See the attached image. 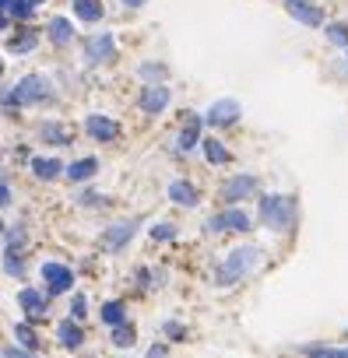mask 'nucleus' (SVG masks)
I'll return each instance as SVG.
<instances>
[{
	"mask_svg": "<svg viewBox=\"0 0 348 358\" xmlns=\"http://www.w3.org/2000/svg\"><path fill=\"white\" fill-rule=\"evenodd\" d=\"M250 229H253V218H250L239 204H225L222 211H215V215L204 222V232H208V236H225V232L243 236V232H250Z\"/></svg>",
	"mask_w": 348,
	"mask_h": 358,
	"instance_id": "obj_6",
	"label": "nucleus"
},
{
	"mask_svg": "<svg viewBox=\"0 0 348 358\" xmlns=\"http://www.w3.org/2000/svg\"><path fill=\"white\" fill-rule=\"evenodd\" d=\"M320 29H323V36H327L330 46H337V50L348 46V25H344V22H323Z\"/></svg>",
	"mask_w": 348,
	"mask_h": 358,
	"instance_id": "obj_33",
	"label": "nucleus"
},
{
	"mask_svg": "<svg viewBox=\"0 0 348 358\" xmlns=\"http://www.w3.org/2000/svg\"><path fill=\"white\" fill-rule=\"evenodd\" d=\"M85 137L95 141V144H116L123 137V127L106 113H88L85 116Z\"/></svg>",
	"mask_w": 348,
	"mask_h": 358,
	"instance_id": "obj_13",
	"label": "nucleus"
},
{
	"mask_svg": "<svg viewBox=\"0 0 348 358\" xmlns=\"http://www.w3.org/2000/svg\"><path fill=\"white\" fill-rule=\"evenodd\" d=\"M165 197H169V204H176V208H183V211H194L197 204H201V190H197V183H190V179H169V187H165Z\"/></svg>",
	"mask_w": 348,
	"mask_h": 358,
	"instance_id": "obj_18",
	"label": "nucleus"
},
{
	"mask_svg": "<svg viewBox=\"0 0 348 358\" xmlns=\"http://www.w3.org/2000/svg\"><path fill=\"white\" fill-rule=\"evenodd\" d=\"M4 229H8V222H4V218H0V239H4Z\"/></svg>",
	"mask_w": 348,
	"mask_h": 358,
	"instance_id": "obj_45",
	"label": "nucleus"
},
{
	"mask_svg": "<svg viewBox=\"0 0 348 358\" xmlns=\"http://www.w3.org/2000/svg\"><path fill=\"white\" fill-rule=\"evenodd\" d=\"M120 358H130V355H120Z\"/></svg>",
	"mask_w": 348,
	"mask_h": 358,
	"instance_id": "obj_49",
	"label": "nucleus"
},
{
	"mask_svg": "<svg viewBox=\"0 0 348 358\" xmlns=\"http://www.w3.org/2000/svg\"><path fill=\"white\" fill-rule=\"evenodd\" d=\"M46 39H50L57 50H67V46H74V43H78L74 18H67V15H57V18H50V22H46Z\"/></svg>",
	"mask_w": 348,
	"mask_h": 358,
	"instance_id": "obj_20",
	"label": "nucleus"
},
{
	"mask_svg": "<svg viewBox=\"0 0 348 358\" xmlns=\"http://www.w3.org/2000/svg\"><path fill=\"white\" fill-rule=\"evenodd\" d=\"M134 288H137L141 295L155 292V274H151V267H137V271H134Z\"/></svg>",
	"mask_w": 348,
	"mask_h": 358,
	"instance_id": "obj_36",
	"label": "nucleus"
},
{
	"mask_svg": "<svg viewBox=\"0 0 348 358\" xmlns=\"http://www.w3.org/2000/svg\"><path fill=\"white\" fill-rule=\"evenodd\" d=\"M299 218V204L292 194H260L257 197V222L271 232H292Z\"/></svg>",
	"mask_w": 348,
	"mask_h": 358,
	"instance_id": "obj_2",
	"label": "nucleus"
},
{
	"mask_svg": "<svg viewBox=\"0 0 348 358\" xmlns=\"http://www.w3.org/2000/svg\"><path fill=\"white\" fill-rule=\"evenodd\" d=\"M144 358H172V351H169V344H162V341H155V344H148V351H144Z\"/></svg>",
	"mask_w": 348,
	"mask_h": 358,
	"instance_id": "obj_40",
	"label": "nucleus"
},
{
	"mask_svg": "<svg viewBox=\"0 0 348 358\" xmlns=\"http://www.w3.org/2000/svg\"><path fill=\"white\" fill-rule=\"evenodd\" d=\"M74 208H81V211H102V208H109V197H106L102 190L81 183L78 194H74Z\"/></svg>",
	"mask_w": 348,
	"mask_h": 358,
	"instance_id": "obj_27",
	"label": "nucleus"
},
{
	"mask_svg": "<svg viewBox=\"0 0 348 358\" xmlns=\"http://www.w3.org/2000/svg\"><path fill=\"white\" fill-rule=\"evenodd\" d=\"M141 218H116V222H109L102 232H99V250L106 253V257H116V253H123L134 239H137V232H141Z\"/></svg>",
	"mask_w": 348,
	"mask_h": 358,
	"instance_id": "obj_4",
	"label": "nucleus"
},
{
	"mask_svg": "<svg viewBox=\"0 0 348 358\" xmlns=\"http://www.w3.org/2000/svg\"><path fill=\"white\" fill-rule=\"evenodd\" d=\"M201 137H204V116L201 113H183V123L176 130V137H172L169 151L176 155V158H187L201 148Z\"/></svg>",
	"mask_w": 348,
	"mask_h": 358,
	"instance_id": "obj_8",
	"label": "nucleus"
},
{
	"mask_svg": "<svg viewBox=\"0 0 348 358\" xmlns=\"http://www.w3.org/2000/svg\"><path fill=\"white\" fill-rule=\"evenodd\" d=\"M0 176H4V158H0Z\"/></svg>",
	"mask_w": 348,
	"mask_h": 358,
	"instance_id": "obj_47",
	"label": "nucleus"
},
{
	"mask_svg": "<svg viewBox=\"0 0 348 358\" xmlns=\"http://www.w3.org/2000/svg\"><path fill=\"white\" fill-rule=\"evenodd\" d=\"M29 239H32V232H29L25 222H8L4 239H0V250H25L29 253Z\"/></svg>",
	"mask_w": 348,
	"mask_h": 358,
	"instance_id": "obj_26",
	"label": "nucleus"
},
{
	"mask_svg": "<svg viewBox=\"0 0 348 358\" xmlns=\"http://www.w3.org/2000/svg\"><path fill=\"white\" fill-rule=\"evenodd\" d=\"M36 141L39 144H46V148H53V151H60V148H71L74 144V130L64 123V120H39L36 123Z\"/></svg>",
	"mask_w": 348,
	"mask_h": 358,
	"instance_id": "obj_14",
	"label": "nucleus"
},
{
	"mask_svg": "<svg viewBox=\"0 0 348 358\" xmlns=\"http://www.w3.org/2000/svg\"><path fill=\"white\" fill-rule=\"evenodd\" d=\"M8 25H11V18H8V15H4V11H0V32H4V29H8Z\"/></svg>",
	"mask_w": 348,
	"mask_h": 358,
	"instance_id": "obj_42",
	"label": "nucleus"
},
{
	"mask_svg": "<svg viewBox=\"0 0 348 358\" xmlns=\"http://www.w3.org/2000/svg\"><path fill=\"white\" fill-rule=\"evenodd\" d=\"M32 15H36V8L29 4V0H15V4L8 8V18L11 22H32Z\"/></svg>",
	"mask_w": 348,
	"mask_h": 358,
	"instance_id": "obj_37",
	"label": "nucleus"
},
{
	"mask_svg": "<svg viewBox=\"0 0 348 358\" xmlns=\"http://www.w3.org/2000/svg\"><path fill=\"white\" fill-rule=\"evenodd\" d=\"M18 309L25 313L29 323H39V320L50 316V309H53V295H50L43 285H22V288H18Z\"/></svg>",
	"mask_w": 348,
	"mask_h": 358,
	"instance_id": "obj_10",
	"label": "nucleus"
},
{
	"mask_svg": "<svg viewBox=\"0 0 348 358\" xmlns=\"http://www.w3.org/2000/svg\"><path fill=\"white\" fill-rule=\"evenodd\" d=\"M29 4H32V8H43V4H46V0H29Z\"/></svg>",
	"mask_w": 348,
	"mask_h": 358,
	"instance_id": "obj_46",
	"label": "nucleus"
},
{
	"mask_svg": "<svg viewBox=\"0 0 348 358\" xmlns=\"http://www.w3.org/2000/svg\"><path fill=\"white\" fill-rule=\"evenodd\" d=\"M64 158L57 155H29V176L36 179V183H57V179H64Z\"/></svg>",
	"mask_w": 348,
	"mask_h": 358,
	"instance_id": "obj_17",
	"label": "nucleus"
},
{
	"mask_svg": "<svg viewBox=\"0 0 348 358\" xmlns=\"http://www.w3.org/2000/svg\"><path fill=\"white\" fill-rule=\"evenodd\" d=\"M306 358H348V344L344 348H330V344H309L302 348Z\"/></svg>",
	"mask_w": 348,
	"mask_h": 358,
	"instance_id": "obj_34",
	"label": "nucleus"
},
{
	"mask_svg": "<svg viewBox=\"0 0 348 358\" xmlns=\"http://www.w3.org/2000/svg\"><path fill=\"white\" fill-rule=\"evenodd\" d=\"M120 4H123L127 11H141V8L148 4V0H120Z\"/></svg>",
	"mask_w": 348,
	"mask_h": 358,
	"instance_id": "obj_41",
	"label": "nucleus"
},
{
	"mask_svg": "<svg viewBox=\"0 0 348 358\" xmlns=\"http://www.w3.org/2000/svg\"><path fill=\"white\" fill-rule=\"evenodd\" d=\"M11 337H15V344H22V348H29V351H39V330H36V323L18 320V323L11 327Z\"/></svg>",
	"mask_w": 348,
	"mask_h": 358,
	"instance_id": "obj_31",
	"label": "nucleus"
},
{
	"mask_svg": "<svg viewBox=\"0 0 348 358\" xmlns=\"http://www.w3.org/2000/svg\"><path fill=\"white\" fill-rule=\"evenodd\" d=\"M95 176H99V158H95V155H81V158H74V162L64 165V179H71L74 187L92 183Z\"/></svg>",
	"mask_w": 348,
	"mask_h": 358,
	"instance_id": "obj_21",
	"label": "nucleus"
},
{
	"mask_svg": "<svg viewBox=\"0 0 348 358\" xmlns=\"http://www.w3.org/2000/svg\"><path fill=\"white\" fill-rule=\"evenodd\" d=\"M201 116H204V127H211V130H229V127H236V123L243 120V106H239V99H215Z\"/></svg>",
	"mask_w": 348,
	"mask_h": 358,
	"instance_id": "obj_12",
	"label": "nucleus"
},
{
	"mask_svg": "<svg viewBox=\"0 0 348 358\" xmlns=\"http://www.w3.org/2000/svg\"><path fill=\"white\" fill-rule=\"evenodd\" d=\"M116 53H120V43H116L113 32H88L81 39V60H85V67H106V64L116 60Z\"/></svg>",
	"mask_w": 348,
	"mask_h": 358,
	"instance_id": "obj_5",
	"label": "nucleus"
},
{
	"mask_svg": "<svg viewBox=\"0 0 348 358\" xmlns=\"http://www.w3.org/2000/svg\"><path fill=\"white\" fill-rule=\"evenodd\" d=\"M281 4L299 25H306V29H320L323 25V8L316 4V0H281Z\"/></svg>",
	"mask_w": 348,
	"mask_h": 358,
	"instance_id": "obj_19",
	"label": "nucleus"
},
{
	"mask_svg": "<svg viewBox=\"0 0 348 358\" xmlns=\"http://www.w3.org/2000/svg\"><path fill=\"white\" fill-rule=\"evenodd\" d=\"M39 43H43V32H39V29H32L29 22H22V25L8 36L4 50H8V57H29V53H36V50H39Z\"/></svg>",
	"mask_w": 348,
	"mask_h": 358,
	"instance_id": "obj_15",
	"label": "nucleus"
},
{
	"mask_svg": "<svg viewBox=\"0 0 348 358\" xmlns=\"http://www.w3.org/2000/svg\"><path fill=\"white\" fill-rule=\"evenodd\" d=\"M134 106H137V113H144V116H151V120L162 116V113H169V106H172V88H169V81H165V85H141Z\"/></svg>",
	"mask_w": 348,
	"mask_h": 358,
	"instance_id": "obj_11",
	"label": "nucleus"
},
{
	"mask_svg": "<svg viewBox=\"0 0 348 358\" xmlns=\"http://www.w3.org/2000/svg\"><path fill=\"white\" fill-rule=\"evenodd\" d=\"M197 151H201V155H204V162H208V165H215V169H222V165H229V162H232L229 144H225L222 137H215V134H204Z\"/></svg>",
	"mask_w": 348,
	"mask_h": 358,
	"instance_id": "obj_22",
	"label": "nucleus"
},
{
	"mask_svg": "<svg viewBox=\"0 0 348 358\" xmlns=\"http://www.w3.org/2000/svg\"><path fill=\"white\" fill-rule=\"evenodd\" d=\"M260 264H264V250H260L257 243H239V246H232V250L218 260L211 281H215L218 288H236V285L246 281Z\"/></svg>",
	"mask_w": 348,
	"mask_h": 358,
	"instance_id": "obj_1",
	"label": "nucleus"
},
{
	"mask_svg": "<svg viewBox=\"0 0 348 358\" xmlns=\"http://www.w3.org/2000/svg\"><path fill=\"white\" fill-rule=\"evenodd\" d=\"M88 313H92V302H88V295L74 288V292H71V306H67V316H71V320H81V323H85V320H88Z\"/></svg>",
	"mask_w": 348,
	"mask_h": 358,
	"instance_id": "obj_32",
	"label": "nucleus"
},
{
	"mask_svg": "<svg viewBox=\"0 0 348 358\" xmlns=\"http://www.w3.org/2000/svg\"><path fill=\"white\" fill-rule=\"evenodd\" d=\"M109 344H113L116 351H130V348L137 344V327H134L130 320H123V323L109 327Z\"/></svg>",
	"mask_w": 348,
	"mask_h": 358,
	"instance_id": "obj_29",
	"label": "nucleus"
},
{
	"mask_svg": "<svg viewBox=\"0 0 348 358\" xmlns=\"http://www.w3.org/2000/svg\"><path fill=\"white\" fill-rule=\"evenodd\" d=\"M162 337H169V341H187V337H190V330H187V323H183V320L169 316V320H162Z\"/></svg>",
	"mask_w": 348,
	"mask_h": 358,
	"instance_id": "obj_35",
	"label": "nucleus"
},
{
	"mask_svg": "<svg viewBox=\"0 0 348 358\" xmlns=\"http://www.w3.org/2000/svg\"><path fill=\"white\" fill-rule=\"evenodd\" d=\"M71 15L81 25H99L106 18V8H102V0H71Z\"/></svg>",
	"mask_w": 348,
	"mask_h": 358,
	"instance_id": "obj_25",
	"label": "nucleus"
},
{
	"mask_svg": "<svg viewBox=\"0 0 348 358\" xmlns=\"http://www.w3.org/2000/svg\"><path fill=\"white\" fill-rule=\"evenodd\" d=\"M11 95H15L18 109H36V106H50L53 102L57 85L46 74H25V78H18V85H11Z\"/></svg>",
	"mask_w": 348,
	"mask_h": 358,
	"instance_id": "obj_3",
	"label": "nucleus"
},
{
	"mask_svg": "<svg viewBox=\"0 0 348 358\" xmlns=\"http://www.w3.org/2000/svg\"><path fill=\"white\" fill-rule=\"evenodd\" d=\"M11 204H15V190H11V183H8V179L0 176V211H8Z\"/></svg>",
	"mask_w": 348,
	"mask_h": 358,
	"instance_id": "obj_39",
	"label": "nucleus"
},
{
	"mask_svg": "<svg viewBox=\"0 0 348 358\" xmlns=\"http://www.w3.org/2000/svg\"><path fill=\"white\" fill-rule=\"evenodd\" d=\"M11 4H15V0H0V11H4V15H8V8H11Z\"/></svg>",
	"mask_w": 348,
	"mask_h": 358,
	"instance_id": "obj_44",
	"label": "nucleus"
},
{
	"mask_svg": "<svg viewBox=\"0 0 348 358\" xmlns=\"http://www.w3.org/2000/svg\"><path fill=\"white\" fill-rule=\"evenodd\" d=\"M148 239H151L155 246L176 243V239H180V225H176V222H169V218H158V222L148 229Z\"/></svg>",
	"mask_w": 348,
	"mask_h": 358,
	"instance_id": "obj_30",
	"label": "nucleus"
},
{
	"mask_svg": "<svg viewBox=\"0 0 348 358\" xmlns=\"http://www.w3.org/2000/svg\"><path fill=\"white\" fill-rule=\"evenodd\" d=\"M169 78H172V71H169V64L158 60V57H148V60L137 64V81H141V85H165Z\"/></svg>",
	"mask_w": 348,
	"mask_h": 358,
	"instance_id": "obj_24",
	"label": "nucleus"
},
{
	"mask_svg": "<svg viewBox=\"0 0 348 358\" xmlns=\"http://www.w3.org/2000/svg\"><path fill=\"white\" fill-rule=\"evenodd\" d=\"M99 320H102V327H106V330H109V327H116V323H123V320H130L127 302H123V299H106V302L99 306Z\"/></svg>",
	"mask_w": 348,
	"mask_h": 358,
	"instance_id": "obj_28",
	"label": "nucleus"
},
{
	"mask_svg": "<svg viewBox=\"0 0 348 358\" xmlns=\"http://www.w3.org/2000/svg\"><path fill=\"white\" fill-rule=\"evenodd\" d=\"M344 57H348V46H344Z\"/></svg>",
	"mask_w": 348,
	"mask_h": 358,
	"instance_id": "obj_48",
	"label": "nucleus"
},
{
	"mask_svg": "<svg viewBox=\"0 0 348 358\" xmlns=\"http://www.w3.org/2000/svg\"><path fill=\"white\" fill-rule=\"evenodd\" d=\"M257 190H260V179L253 172H232L222 179L218 197H222V204H243V201L257 197Z\"/></svg>",
	"mask_w": 348,
	"mask_h": 358,
	"instance_id": "obj_9",
	"label": "nucleus"
},
{
	"mask_svg": "<svg viewBox=\"0 0 348 358\" xmlns=\"http://www.w3.org/2000/svg\"><path fill=\"white\" fill-rule=\"evenodd\" d=\"M0 358H39V351H29L22 344H4L0 348Z\"/></svg>",
	"mask_w": 348,
	"mask_h": 358,
	"instance_id": "obj_38",
	"label": "nucleus"
},
{
	"mask_svg": "<svg viewBox=\"0 0 348 358\" xmlns=\"http://www.w3.org/2000/svg\"><path fill=\"white\" fill-rule=\"evenodd\" d=\"M0 274L25 281L29 278V253L25 250H0Z\"/></svg>",
	"mask_w": 348,
	"mask_h": 358,
	"instance_id": "obj_23",
	"label": "nucleus"
},
{
	"mask_svg": "<svg viewBox=\"0 0 348 358\" xmlns=\"http://www.w3.org/2000/svg\"><path fill=\"white\" fill-rule=\"evenodd\" d=\"M39 278H43V288L53 295V299H64L78 288V274L64 264V260H43L39 264Z\"/></svg>",
	"mask_w": 348,
	"mask_h": 358,
	"instance_id": "obj_7",
	"label": "nucleus"
},
{
	"mask_svg": "<svg viewBox=\"0 0 348 358\" xmlns=\"http://www.w3.org/2000/svg\"><path fill=\"white\" fill-rule=\"evenodd\" d=\"M4 74H8V64H4V57H0V85H4Z\"/></svg>",
	"mask_w": 348,
	"mask_h": 358,
	"instance_id": "obj_43",
	"label": "nucleus"
},
{
	"mask_svg": "<svg viewBox=\"0 0 348 358\" xmlns=\"http://www.w3.org/2000/svg\"><path fill=\"white\" fill-rule=\"evenodd\" d=\"M85 344H88V330H85V323L81 320H60L57 323V348H64L67 355H78V351H85Z\"/></svg>",
	"mask_w": 348,
	"mask_h": 358,
	"instance_id": "obj_16",
	"label": "nucleus"
}]
</instances>
